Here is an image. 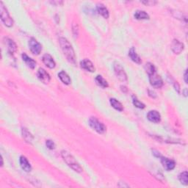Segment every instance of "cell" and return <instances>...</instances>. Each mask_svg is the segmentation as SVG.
Masks as SVG:
<instances>
[{
  "label": "cell",
  "instance_id": "obj_1",
  "mask_svg": "<svg viewBox=\"0 0 188 188\" xmlns=\"http://www.w3.org/2000/svg\"><path fill=\"white\" fill-rule=\"evenodd\" d=\"M59 44L60 45L61 49H62L63 54H64L66 57L71 63L73 65L76 64V56L74 53V50L72 47L71 44L66 38H59Z\"/></svg>",
  "mask_w": 188,
  "mask_h": 188
},
{
  "label": "cell",
  "instance_id": "obj_2",
  "mask_svg": "<svg viewBox=\"0 0 188 188\" xmlns=\"http://www.w3.org/2000/svg\"><path fill=\"white\" fill-rule=\"evenodd\" d=\"M61 156H62L63 160L65 161V163H66L71 168L73 169L75 172L77 173L82 172L83 170L82 168V167L80 166V165L78 163V162L76 160L75 158H74L69 152H68L67 151H62V152H61Z\"/></svg>",
  "mask_w": 188,
  "mask_h": 188
},
{
  "label": "cell",
  "instance_id": "obj_3",
  "mask_svg": "<svg viewBox=\"0 0 188 188\" xmlns=\"http://www.w3.org/2000/svg\"><path fill=\"white\" fill-rule=\"evenodd\" d=\"M0 14H1L2 21L6 27H11L13 25V20L10 17L8 11L2 2H0Z\"/></svg>",
  "mask_w": 188,
  "mask_h": 188
},
{
  "label": "cell",
  "instance_id": "obj_4",
  "mask_svg": "<svg viewBox=\"0 0 188 188\" xmlns=\"http://www.w3.org/2000/svg\"><path fill=\"white\" fill-rule=\"evenodd\" d=\"M89 125L93 129H94L98 134H104L107 130V128L103 123L98 120L95 117H90L88 121Z\"/></svg>",
  "mask_w": 188,
  "mask_h": 188
},
{
  "label": "cell",
  "instance_id": "obj_5",
  "mask_svg": "<svg viewBox=\"0 0 188 188\" xmlns=\"http://www.w3.org/2000/svg\"><path fill=\"white\" fill-rule=\"evenodd\" d=\"M114 71L116 77L120 81L126 82L127 81V75H126L124 68L118 63L114 64Z\"/></svg>",
  "mask_w": 188,
  "mask_h": 188
},
{
  "label": "cell",
  "instance_id": "obj_6",
  "mask_svg": "<svg viewBox=\"0 0 188 188\" xmlns=\"http://www.w3.org/2000/svg\"><path fill=\"white\" fill-rule=\"evenodd\" d=\"M149 76L150 84L154 88H160L163 85V81L161 77L156 73L151 74Z\"/></svg>",
  "mask_w": 188,
  "mask_h": 188
},
{
  "label": "cell",
  "instance_id": "obj_7",
  "mask_svg": "<svg viewBox=\"0 0 188 188\" xmlns=\"http://www.w3.org/2000/svg\"><path fill=\"white\" fill-rule=\"evenodd\" d=\"M29 47L30 49L31 52L33 55H38L40 53L42 50V46L38 41H37V40H35V38H32L29 41Z\"/></svg>",
  "mask_w": 188,
  "mask_h": 188
},
{
  "label": "cell",
  "instance_id": "obj_8",
  "mask_svg": "<svg viewBox=\"0 0 188 188\" xmlns=\"http://www.w3.org/2000/svg\"><path fill=\"white\" fill-rule=\"evenodd\" d=\"M161 163L165 170L167 171H172L176 166V163L173 159H168L167 157H161Z\"/></svg>",
  "mask_w": 188,
  "mask_h": 188
},
{
  "label": "cell",
  "instance_id": "obj_9",
  "mask_svg": "<svg viewBox=\"0 0 188 188\" xmlns=\"http://www.w3.org/2000/svg\"><path fill=\"white\" fill-rule=\"evenodd\" d=\"M37 76H38V79L44 84H48L50 82V79H51L49 73H47L44 68H39Z\"/></svg>",
  "mask_w": 188,
  "mask_h": 188
},
{
  "label": "cell",
  "instance_id": "obj_10",
  "mask_svg": "<svg viewBox=\"0 0 188 188\" xmlns=\"http://www.w3.org/2000/svg\"><path fill=\"white\" fill-rule=\"evenodd\" d=\"M147 118L151 122L157 124V123L160 122L161 115L159 113V112H157V110H151L147 114Z\"/></svg>",
  "mask_w": 188,
  "mask_h": 188
},
{
  "label": "cell",
  "instance_id": "obj_11",
  "mask_svg": "<svg viewBox=\"0 0 188 188\" xmlns=\"http://www.w3.org/2000/svg\"><path fill=\"white\" fill-rule=\"evenodd\" d=\"M42 60L43 63L45 64V66L49 68H51V69H52L56 66L55 61L54 60L53 57L49 54H45V55L43 56Z\"/></svg>",
  "mask_w": 188,
  "mask_h": 188
},
{
  "label": "cell",
  "instance_id": "obj_12",
  "mask_svg": "<svg viewBox=\"0 0 188 188\" xmlns=\"http://www.w3.org/2000/svg\"><path fill=\"white\" fill-rule=\"evenodd\" d=\"M171 49H172V51L174 52V54L179 55L184 50V44L180 42L179 40L175 39L171 44Z\"/></svg>",
  "mask_w": 188,
  "mask_h": 188
},
{
  "label": "cell",
  "instance_id": "obj_13",
  "mask_svg": "<svg viewBox=\"0 0 188 188\" xmlns=\"http://www.w3.org/2000/svg\"><path fill=\"white\" fill-rule=\"evenodd\" d=\"M80 66L83 69L87 71L90 72H94L95 71V67L93 64V63L90 60L87 59H85L81 61Z\"/></svg>",
  "mask_w": 188,
  "mask_h": 188
},
{
  "label": "cell",
  "instance_id": "obj_14",
  "mask_svg": "<svg viewBox=\"0 0 188 188\" xmlns=\"http://www.w3.org/2000/svg\"><path fill=\"white\" fill-rule=\"evenodd\" d=\"M19 162L20 165H21V168L23 169L24 171H26V172H30L32 170V166L27 158L24 157V156H21V157H20Z\"/></svg>",
  "mask_w": 188,
  "mask_h": 188
},
{
  "label": "cell",
  "instance_id": "obj_15",
  "mask_svg": "<svg viewBox=\"0 0 188 188\" xmlns=\"http://www.w3.org/2000/svg\"><path fill=\"white\" fill-rule=\"evenodd\" d=\"M21 57L22 59H23L24 62L26 63V65H27L29 68H32V69H34L35 68V66H36V62H35L34 59H32L29 56H27L25 53L22 54Z\"/></svg>",
  "mask_w": 188,
  "mask_h": 188
},
{
  "label": "cell",
  "instance_id": "obj_16",
  "mask_svg": "<svg viewBox=\"0 0 188 188\" xmlns=\"http://www.w3.org/2000/svg\"><path fill=\"white\" fill-rule=\"evenodd\" d=\"M96 10H97V12L99 13L101 16H103L104 18H109V10H107V8L103 4L100 3L96 5Z\"/></svg>",
  "mask_w": 188,
  "mask_h": 188
},
{
  "label": "cell",
  "instance_id": "obj_17",
  "mask_svg": "<svg viewBox=\"0 0 188 188\" xmlns=\"http://www.w3.org/2000/svg\"><path fill=\"white\" fill-rule=\"evenodd\" d=\"M129 56L132 60L134 61L135 63H137V64H140L141 63L140 57V56L137 55V52H136L135 49H134L133 47L131 48L129 51Z\"/></svg>",
  "mask_w": 188,
  "mask_h": 188
},
{
  "label": "cell",
  "instance_id": "obj_18",
  "mask_svg": "<svg viewBox=\"0 0 188 188\" xmlns=\"http://www.w3.org/2000/svg\"><path fill=\"white\" fill-rule=\"evenodd\" d=\"M58 77L65 85H69V84H71V78L68 75V74H67L66 72H65L64 71H62L59 72L58 74Z\"/></svg>",
  "mask_w": 188,
  "mask_h": 188
},
{
  "label": "cell",
  "instance_id": "obj_19",
  "mask_svg": "<svg viewBox=\"0 0 188 188\" xmlns=\"http://www.w3.org/2000/svg\"><path fill=\"white\" fill-rule=\"evenodd\" d=\"M109 102H110V105L112 107L116 109V110H118L119 112H122L124 110V107H123L121 103L120 102H118L117 99H115V98H110Z\"/></svg>",
  "mask_w": 188,
  "mask_h": 188
},
{
  "label": "cell",
  "instance_id": "obj_20",
  "mask_svg": "<svg viewBox=\"0 0 188 188\" xmlns=\"http://www.w3.org/2000/svg\"><path fill=\"white\" fill-rule=\"evenodd\" d=\"M21 134H22V137H23V138L25 140L26 142L32 143V141L33 140V136L29 131H28L27 129H26V128H22Z\"/></svg>",
  "mask_w": 188,
  "mask_h": 188
},
{
  "label": "cell",
  "instance_id": "obj_21",
  "mask_svg": "<svg viewBox=\"0 0 188 188\" xmlns=\"http://www.w3.org/2000/svg\"><path fill=\"white\" fill-rule=\"evenodd\" d=\"M134 16L136 19L141 20V19H148L149 18V15L145 12L144 10H137L135 11Z\"/></svg>",
  "mask_w": 188,
  "mask_h": 188
},
{
  "label": "cell",
  "instance_id": "obj_22",
  "mask_svg": "<svg viewBox=\"0 0 188 188\" xmlns=\"http://www.w3.org/2000/svg\"><path fill=\"white\" fill-rule=\"evenodd\" d=\"M7 49H8V51L10 53H14L16 52V50H17V46L16 44H15V42L11 39H7Z\"/></svg>",
  "mask_w": 188,
  "mask_h": 188
},
{
  "label": "cell",
  "instance_id": "obj_23",
  "mask_svg": "<svg viewBox=\"0 0 188 188\" xmlns=\"http://www.w3.org/2000/svg\"><path fill=\"white\" fill-rule=\"evenodd\" d=\"M96 83H97L98 85H99L100 87H103V88H106V87H107L108 86H109L107 80L104 79V78L102 77L101 75H98L97 77H96Z\"/></svg>",
  "mask_w": 188,
  "mask_h": 188
},
{
  "label": "cell",
  "instance_id": "obj_24",
  "mask_svg": "<svg viewBox=\"0 0 188 188\" xmlns=\"http://www.w3.org/2000/svg\"><path fill=\"white\" fill-rule=\"evenodd\" d=\"M178 179L182 185H187L188 184V174L187 171H184V172L181 173L178 176Z\"/></svg>",
  "mask_w": 188,
  "mask_h": 188
},
{
  "label": "cell",
  "instance_id": "obj_25",
  "mask_svg": "<svg viewBox=\"0 0 188 188\" xmlns=\"http://www.w3.org/2000/svg\"><path fill=\"white\" fill-rule=\"evenodd\" d=\"M145 68H146V73L148 74V75H151V74L155 73L156 72V68L155 67L152 63H147L146 64V66H145Z\"/></svg>",
  "mask_w": 188,
  "mask_h": 188
},
{
  "label": "cell",
  "instance_id": "obj_26",
  "mask_svg": "<svg viewBox=\"0 0 188 188\" xmlns=\"http://www.w3.org/2000/svg\"><path fill=\"white\" fill-rule=\"evenodd\" d=\"M132 102H133V105L135 106L136 107L139 108V109H144L146 107V106L143 103H142L141 102H140L137 98L135 97V96H132Z\"/></svg>",
  "mask_w": 188,
  "mask_h": 188
},
{
  "label": "cell",
  "instance_id": "obj_27",
  "mask_svg": "<svg viewBox=\"0 0 188 188\" xmlns=\"http://www.w3.org/2000/svg\"><path fill=\"white\" fill-rule=\"evenodd\" d=\"M46 146H47V148H49V149L52 150L55 148V143H54L52 140H46Z\"/></svg>",
  "mask_w": 188,
  "mask_h": 188
},
{
  "label": "cell",
  "instance_id": "obj_28",
  "mask_svg": "<svg viewBox=\"0 0 188 188\" xmlns=\"http://www.w3.org/2000/svg\"><path fill=\"white\" fill-rule=\"evenodd\" d=\"M72 32H73V34L75 38L78 36V35H79V27H78L77 24H74L73 26H72Z\"/></svg>",
  "mask_w": 188,
  "mask_h": 188
},
{
  "label": "cell",
  "instance_id": "obj_29",
  "mask_svg": "<svg viewBox=\"0 0 188 188\" xmlns=\"http://www.w3.org/2000/svg\"><path fill=\"white\" fill-rule=\"evenodd\" d=\"M143 4H145V5H148V6H154V5H156L157 2L156 1H143Z\"/></svg>",
  "mask_w": 188,
  "mask_h": 188
},
{
  "label": "cell",
  "instance_id": "obj_30",
  "mask_svg": "<svg viewBox=\"0 0 188 188\" xmlns=\"http://www.w3.org/2000/svg\"><path fill=\"white\" fill-rule=\"evenodd\" d=\"M148 95H149L150 97L153 98H155L156 97H157V94H156V93L154 92V91L153 90H148Z\"/></svg>",
  "mask_w": 188,
  "mask_h": 188
},
{
  "label": "cell",
  "instance_id": "obj_31",
  "mask_svg": "<svg viewBox=\"0 0 188 188\" xmlns=\"http://www.w3.org/2000/svg\"><path fill=\"white\" fill-rule=\"evenodd\" d=\"M174 86L175 90L177 91L178 94H179V93H180V86H179V85H178V83L177 82H175L174 84Z\"/></svg>",
  "mask_w": 188,
  "mask_h": 188
},
{
  "label": "cell",
  "instance_id": "obj_32",
  "mask_svg": "<svg viewBox=\"0 0 188 188\" xmlns=\"http://www.w3.org/2000/svg\"><path fill=\"white\" fill-rule=\"evenodd\" d=\"M152 152H153V154L154 156H155V157H162V156H161V154H160V153H159V152H157V151H156V150H153L152 151Z\"/></svg>",
  "mask_w": 188,
  "mask_h": 188
},
{
  "label": "cell",
  "instance_id": "obj_33",
  "mask_svg": "<svg viewBox=\"0 0 188 188\" xmlns=\"http://www.w3.org/2000/svg\"><path fill=\"white\" fill-rule=\"evenodd\" d=\"M184 79H185V83H187V70L185 71V75H184Z\"/></svg>",
  "mask_w": 188,
  "mask_h": 188
},
{
  "label": "cell",
  "instance_id": "obj_34",
  "mask_svg": "<svg viewBox=\"0 0 188 188\" xmlns=\"http://www.w3.org/2000/svg\"><path fill=\"white\" fill-rule=\"evenodd\" d=\"M121 90H122V92H124V93H126L127 92V88H126V86H121Z\"/></svg>",
  "mask_w": 188,
  "mask_h": 188
},
{
  "label": "cell",
  "instance_id": "obj_35",
  "mask_svg": "<svg viewBox=\"0 0 188 188\" xmlns=\"http://www.w3.org/2000/svg\"><path fill=\"white\" fill-rule=\"evenodd\" d=\"M52 4H53V5H59V4H63V2H51Z\"/></svg>",
  "mask_w": 188,
  "mask_h": 188
},
{
  "label": "cell",
  "instance_id": "obj_36",
  "mask_svg": "<svg viewBox=\"0 0 188 188\" xmlns=\"http://www.w3.org/2000/svg\"><path fill=\"white\" fill-rule=\"evenodd\" d=\"M187 88H185V90H184V91H183V92H184V95H185V96H187Z\"/></svg>",
  "mask_w": 188,
  "mask_h": 188
}]
</instances>
